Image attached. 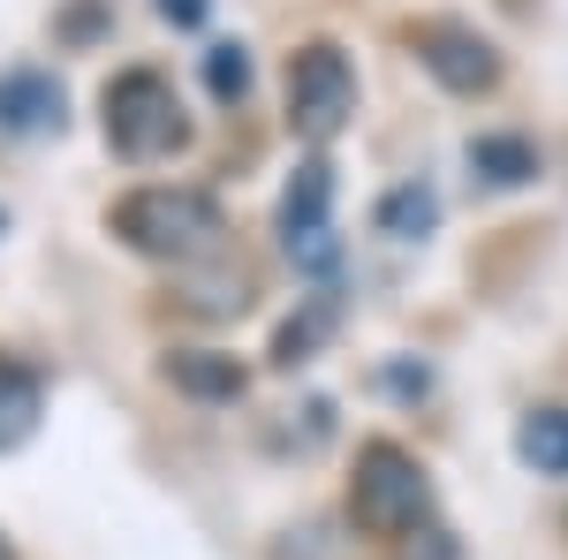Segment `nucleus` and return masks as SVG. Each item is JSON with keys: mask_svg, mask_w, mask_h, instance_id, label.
<instances>
[{"mask_svg": "<svg viewBox=\"0 0 568 560\" xmlns=\"http://www.w3.org/2000/svg\"><path fill=\"white\" fill-rule=\"evenodd\" d=\"M326 326H334V303L318 296V303L304 310V318H288V326L273 334V364H288V371H296V364H304L311 348H318V334H326Z\"/></svg>", "mask_w": 568, "mask_h": 560, "instance_id": "13", "label": "nucleus"}, {"mask_svg": "<svg viewBox=\"0 0 568 560\" xmlns=\"http://www.w3.org/2000/svg\"><path fill=\"white\" fill-rule=\"evenodd\" d=\"M356 114V69L334 39H311L288 53V130L326 144L342 136V122Z\"/></svg>", "mask_w": 568, "mask_h": 560, "instance_id": "4", "label": "nucleus"}, {"mask_svg": "<svg viewBox=\"0 0 568 560\" xmlns=\"http://www.w3.org/2000/svg\"><path fill=\"white\" fill-rule=\"evenodd\" d=\"M433 220H439V197L425 190V182H402V190H387V197H379V235H394V243L433 235Z\"/></svg>", "mask_w": 568, "mask_h": 560, "instance_id": "12", "label": "nucleus"}, {"mask_svg": "<svg viewBox=\"0 0 568 560\" xmlns=\"http://www.w3.org/2000/svg\"><path fill=\"white\" fill-rule=\"evenodd\" d=\"M205 8H213V0H160V16H168L175 31H190V23H205Z\"/></svg>", "mask_w": 568, "mask_h": 560, "instance_id": "16", "label": "nucleus"}, {"mask_svg": "<svg viewBox=\"0 0 568 560\" xmlns=\"http://www.w3.org/2000/svg\"><path fill=\"white\" fill-rule=\"evenodd\" d=\"M39 409H45V379L31 371V364L0 356V455L23 447V439L39 431Z\"/></svg>", "mask_w": 568, "mask_h": 560, "instance_id": "9", "label": "nucleus"}, {"mask_svg": "<svg viewBox=\"0 0 568 560\" xmlns=\"http://www.w3.org/2000/svg\"><path fill=\"white\" fill-rule=\"evenodd\" d=\"M470 174H478L485 190H516V182L538 174V144L508 136V130H485V136H470Z\"/></svg>", "mask_w": 568, "mask_h": 560, "instance_id": "10", "label": "nucleus"}, {"mask_svg": "<svg viewBox=\"0 0 568 560\" xmlns=\"http://www.w3.org/2000/svg\"><path fill=\"white\" fill-rule=\"evenodd\" d=\"M69 122V91L53 69H0V130L8 136H53Z\"/></svg>", "mask_w": 568, "mask_h": 560, "instance_id": "7", "label": "nucleus"}, {"mask_svg": "<svg viewBox=\"0 0 568 560\" xmlns=\"http://www.w3.org/2000/svg\"><path fill=\"white\" fill-rule=\"evenodd\" d=\"M349 516L372 538H409L417 522H433V477H425V462L409 447H394V439H372L349 477Z\"/></svg>", "mask_w": 568, "mask_h": 560, "instance_id": "2", "label": "nucleus"}, {"mask_svg": "<svg viewBox=\"0 0 568 560\" xmlns=\"http://www.w3.org/2000/svg\"><path fill=\"white\" fill-rule=\"evenodd\" d=\"M334 167L326 160H304V167L288 174V190H281V243H288V258L296 273H334L342 265V243H334Z\"/></svg>", "mask_w": 568, "mask_h": 560, "instance_id": "5", "label": "nucleus"}, {"mask_svg": "<svg viewBox=\"0 0 568 560\" xmlns=\"http://www.w3.org/2000/svg\"><path fill=\"white\" fill-rule=\"evenodd\" d=\"M516 455L538 477H568V409H530L516 425Z\"/></svg>", "mask_w": 568, "mask_h": 560, "instance_id": "11", "label": "nucleus"}, {"mask_svg": "<svg viewBox=\"0 0 568 560\" xmlns=\"http://www.w3.org/2000/svg\"><path fill=\"white\" fill-rule=\"evenodd\" d=\"M168 379L182 394H197V401H235V394L251 387V371L235 356H220V348H175L168 356Z\"/></svg>", "mask_w": 568, "mask_h": 560, "instance_id": "8", "label": "nucleus"}, {"mask_svg": "<svg viewBox=\"0 0 568 560\" xmlns=\"http://www.w3.org/2000/svg\"><path fill=\"white\" fill-rule=\"evenodd\" d=\"M402 560H455V530H439V522H417V530L402 538Z\"/></svg>", "mask_w": 568, "mask_h": 560, "instance_id": "15", "label": "nucleus"}, {"mask_svg": "<svg viewBox=\"0 0 568 560\" xmlns=\"http://www.w3.org/2000/svg\"><path fill=\"white\" fill-rule=\"evenodd\" d=\"M205 91H213L220 106H243V91H251V53H243V45H213V53H205Z\"/></svg>", "mask_w": 568, "mask_h": 560, "instance_id": "14", "label": "nucleus"}, {"mask_svg": "<svg viewBox=\"0 0 568 560\" xmlns=\"http://www.w3.org/2000/svg\"><path fill=\"white\" fill-rule=\"evenodd\" d=\"M409 45H417V61L433 69L447 91H493L500 84V53H493V39L485 31H470V23H455V16H425V23H409Z\"/></svg>", "mask_w": 568, "mask_h": 560, "instance_id": "6", "label": "nucleus"}, {"mask_svg": "<svg viewBox=\"0 0 568 560\" xmlns=\"http://www.w3.org/2000/svg\"><path fill=\"white\" fill-rule=\"evenodd\" d=\"M0 560H16V553H8V538H0Z\"/></svg>", "mask_w": 568, "mask_h": 560, "instance_id": "17", "label": "nucleus"}, {"mask_svg": "<svg viewBox=\"0 0 568 560\" xmlns=\"http://www.w3.org/2000/svg\"><path fill=\"white\" fill-rule=\"evenodd\" d=\"M106 227L130 243V251H144V258H213L220 251V205L205 197V190H130L114 213H106Z\"/></svg>", "mask_w": 568, "mask_h": 560, "instance_id": "1", "label": "nucleus"}, {"mask_svg": "<svg viewBox=\"0 0 568 560\" xmlns=\"http://www.w3.org/2000/svg\"><path fill=\"white\" fill-rule=\"evenodd\" d=\"M99 106H106V144H114L122 160H136V167H144V160H168L182 136H190L182 99L160 69H122L114 84L99 91Z\"/></svg>", "mask_w": 568, "mask_h": 560, "instance_id": "3", "label": "nucleus"}]
</instances>
